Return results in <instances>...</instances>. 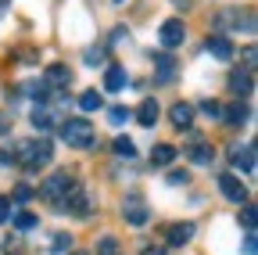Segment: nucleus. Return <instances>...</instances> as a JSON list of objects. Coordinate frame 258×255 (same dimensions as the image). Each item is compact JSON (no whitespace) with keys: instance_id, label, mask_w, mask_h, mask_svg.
I'll use <instances>...</instances> for the list:
<instances>
[{"instance_id":"nucleus-1","label":"nucleus","mask_w":258,"mask_h":255,"mask_svg":"<svg viewBox=\"0 0 258 255\" xmlns=\"http://www.w3.org/2000/svg\"><path fill=\"white\" fill-rule=\"evenodd\" d=\"M11 158H15V162H22L25 169L36 173V169H43L50 158H54V151H50V140L40 137V140H22V144H15Z\"/></svg>"},{"instance_id":"nucleus-2","label":"nucleus","mask_w":258,"mask_h":255,"mask_svg":"<svg viewBox=\"0 0 258 255\" xmlns=\"http://www.w3.org/2000/svg\"><path fill=\"white\" fill-rule=\"evenodd\" d=\"M61 140L69 147H90L93 144V126L86 119H69L61 126Z\"/></svg>"},{"instance_id":"nucleus-3","label":"nucleus","mask_w":258,"mask_h":255,"mask_svg":"<svg viewBox=\"0 0 258 255\" xmlns=\"http://www.w3.org/2000/svg\"><path fill=\"white\" fill-rule=\"evenodd\" d=\"M72 187H76V183H72V176H69V173H64V169H61V173H54V176H50V180H47V183L40 187V194H43L47 201H54V205H61V201H64V194H69V190H72Z\"/></svg>"},{"instance_id":"nucleus-4","label":"nucleus","mask_w":258,"mask_h":255,"mask_svg":"<svg viewBox=\"0 0 258 255\" xmlns=\"http://www.w3.org/2000/svg\"><path fill=\"white\" fill-rule=\"evenodd\" d=\"M147 201L140 198V194H125L122 198V219L129 223V227H144V223H147Z\"/></svg>"},{"instance_id":"nucleus-5","label":"nucleus","mask_w":258,"mask_h":255,"mask_svg":"<svg viewBox=\"0 0 258 255\" xmlns=\"http://www.w3.org/2000/svg\"><path fill=\"white\" fill-rule=\"evenodd\" d=\"M64 209H69L72 216H90V209H93V198H90V190L86 187H72L69 194H64V201H61Z\"/></svg>"},{"instance_id":"nucleus-6","label":"nucleus","mask_w":258,"mask_h":255,"mask_svg":"<svg viewBox=\"0 0 258 255\" xmlns=\"http://www.w3.org/2000/svg\"><path fill=\"white\" fill-rule=\"evenodd\" d=\"M158 40H161V47H179L183 40H186V25L179 22V18H169V22H161V29H158Z\"/></svg>"},{"instance_id":"nucleus-7","label":"nucleus","mask_w":258,"mask_h":255,"mask_svg":"<svg viewBox=\"0 0 258 255\" xmlns=\"http://www.w3.org/2000/svg\"><path fill=\"white\" fill-rule=\"evenodd\" d=\"M219 187H222V198H230V201H237V205L247 201V187H244L233 173H222V176H219Z\"/></svg>"},{"instance_id":"nucleus-8","label":"nucleus","mask_w":258,"mask_h":255,"mask_svg":"<svg viewBox=\"0 0 258 255\" xmlns=\"http://www.w3.org/2000/svg\"><path fill=\"white\" fill-rule=\"evenodd\" d=\"M190 237H194V223H172V227L165 230V241H169L172 248H183Z\"/></svg>"},{"instance_id":"nucleus-9","label":"nucleus","mask_w":258,"mask_h":255,"mask_svg":"<svg viewBox=\"0 0 258 255\" xmlns=\"http://www.w3.org/2000/svg\"><path fill=\"white\" fill-rule=\"evenodd\" d=\"M169 119H172L176 130H190V122H194V108H190L186 101H176V105H172V112H169Z\"/></svg>"},{"instance_id":"nucleus-10","label":"nucleus","mask_w":258,"mask_h":255,"mask_svg":"<svg viewBox=\"0 0 258 255\" xmlns=\"http://www.w3.org/2000/svg\"><path fill=\"white\" fill-rule=\"evenodd\" d=\"M208 54L212 58H219V61H230L233 58V47H230V40H226V36H208Z\"/></svg>"},{"instance_id":"nucleus-11","label":"nucleus","mask_w":258,"mask_h":255,"mask_svg":"<svg viewBox=\"0 0 258 255\" xmlns=\"http://www.w3.org/2000/svg\"><path fill=\"white\" fill-rule=\"evenodd\" d=\"M230 90H233L237 97L244 101L247 93H251V69H240V72H233V76H230Z\"/></svg>"},{"instance_id":"nucleus-12","label":"nucleus","mask_w":258,"mask_h":255,"mask_svg":"<svg viewBox=\"0 0 258 255\" xmlns=\"http://www.w3.org/2000/svg\"><path fill=\"white\" fill-rule=\"evenodd\" d=\"M104 86H108L111 93L125 90V69H118V65H108V72H104Z\"/></svg>"},{"instance_id":"nucleus-13","label":"nucleus","mask_w":258,"mask_h":255,"mask_svg":"<svg viewBox=\"0 0 258 255\" xmlns=\"http://www.w3.org/2000/svg\"><path fill=\"white\" fill-rule=\"evenodd\" d=\"M212 158H215L212 144H201V140H194V147H190V162H194V166H208Z\"/></svg>"},{"instance_id":"nucleus-14","label":"nucleus","mask_w":258,"mask_h":255,"mask_svg":"<svg viewBox=\"0 0 258 255\" xmlns=\"http://www.w3.org/2000/svg\"><path fill=\"white\" fill-rule=\"evenodd\" d=\"M233 166H240V169H254V144H244V147H233Z\"/></svg>"},{"instance_id":"nucleus-15","label":"nucleus","mask_w":258,"mask_h":255,"mask_svg":"<svg viewBox=\"0 0 258 255\" xmlns=\"http://www.w3.org/2000/svg\"><path fill=\"white\" fill-rule=\"evenodd\" d=\"M222 119L230 122V126H240V122H247V105H244V101H233L230 108L222 112Z\"/></svg>"},{"instance_id":"nucleus-16","label":"nucleus","mask_w":258,"mask_h":255,"mask_svg":"<svg viewBox=\"0 0 258 255\" xmlns=\"http://www.w3.org/2000/svg\"><path fill=\"white\" fill-rule=\"evenodd\" d=\"M172 158H176V147H172V144H158V147L151 151V162H154V166H172Z\"/></svg>"},{"instance_id":"nucleus-17","label":"nucleus","mask_w":258,"mask_h":255,"mask_svg":"<svg viewBox=\"0 0 258 255\" xmlns=\"http://www.w3.org/2000/svg\"><path fill=\"white\" fill-rule=\"evenodd\" d=\"M137 119H140V126H147V130H151V126L158 122V101H144L140 112H137Z\"/></svg>"},{"instance_id":"nucleus-18","label":"nucleus","mask_w":258,"mask_h":255,"mask_svg":"<svg viewBox=\"0 0 258 255\" xmlns=\"http://www.w3.org/2000/svg\"><path fill=\"white\" fill-rule=\"evenodd\" d=\"M47 86H69V69H64V65H50L47 69Z\"/></svg>"},{"instance_id":"nucleus-19","label":"nucleus","mask_w":258,"mask_h":255,"mask_svg":"<svg viewBox=\"0 0 258 255\" xmlns=\"http://www.w3.org/2000/svg\"><path fill=\"white\" fill-rule=\"evenodd\" d=\"M104 101H101V93L97 90H83V97H79V108L83 112H93V108H101Z\"/></svg>"},{"instance_id":"nucleus-20","label":"nucleus","mask_w":258,"mask_h":255,"mask_svg":"<svg viewBox=\"0 0 258 255\" xmlns=\"http://www.w3.org/2000/svg\"><path fill=\"white\" fill-rule=\"evenodd\" d=\"M32 126H36V130H40V133H47V130H50V126H54V119H50V112H47V108H36V112H32Z\"/></svg>"},{"instance_id":"nucleus-21","label":"nucleus","mask_w":258,"mask_h":255,"mask_svg":"<svg viewBox=\"0 0 258 255\" xmlns=\"http://www.w3.org/2000/svg\"><path fill=\"white\" fill-rule=\"evenodd\" d=\"M111 147H115V155H122V158H133V155H137V144L129 140V137H115Z\"/></svg>"},{"instance_id":"nucleus-22","label":"nucleus","mask_w":258,"mask_h":255,"mask_svg":"<svg viewBox=\"0 0 258 255\" xmlns=\"http://www.w3.org/2000/svg\"><path fill=\"white\" fill-rule=\"evenodd\" d=\"M97 251H101V255H118V241L115 237H101V241H97Z\"/></svg>"},{"instance_id":"nucleus-23","label":"nucleus","mask_w":258,"mask_h":255,"mask_svg":"<svg viewBox=\"0 0 258 255\" xmlns=\"http://www.w3.org/2000/svg\"><path fill=\"white\" fill-rule=\"evenodd\" d=\"M15 227L18 230H32V227H36V216H32V212H18L15 216Z\"/></svg>"},{"instance_id":"nucleus-24","label":"nucleus","mask_w":258,"mask_h":255,"mask_svg":"<svg viewBox=\"0 0 258 255\" xmlns=\"http://www.w3.org/2000/svg\"><path fill=\"white\" fill-rule=\"evenodd\" d=\"M201 112H205L208 119H222V105H219V101H201Z\"/></svg>"},{"instance_id":"nucleus-25","label":"nucleus","mask_w":258,"mask_h":255,"mask_svg":"<svg viewBox=\"0 0 258 255\" xmlns=\"http://www.w3.org/2000/svg\"><path fill=\"white\" fill-rule=\"evenodd\" d=\"M69 248H72V237H69V234H54L50 251H69Z\"/></svg>"},{"instance_id":"nucleus-26","label":"nucleus","mask_w":258,"mask_h":255,"mask_svg":"<svg viewBox=\"0 0 258 255\" xmlns=\"http://www.w3.org/2000/svg\"><path fill=\"white\" fill-rule=\"evenodd\" d=\"M169 183H172V187H186V183H190V176H186L183 169H172V173H169Z\"/></svg>"},{"instance_id":"nucleus-27","label":"nucleus","mask_w":258,"mask_h":255,"mask_svg":"<svg viewBox=\"0 0 258 255\" xmlns=\"http://www.w3.org/2000/svg\"><path fill=\"white\" fill-rule=\"evenodd\" d=\"M108 119H111L115 126H122V122H129V112H125V108H111V112H108Z\"/></svg>"},{"instance_id":"nucleus-28","label":"nucleus","mask_w":258,"mask_h":255,"mask_svg":"<svg viewBox=\"0 0 258 255\" xmlns=\"http://www.w3.org/2000/svg\"><path fill=\"white\" fill-rule=\"evenodd\" d=\"M83 58L90 61V65H97V61H104V47H90V50H86Z\"/></svg>"},{"instance_id":"nucleus-29","label":"nucleus","mask_w":258,"mask_h":255,"mask_svg":"<svg viewBox=\"0 0 258 255\" xmlns=\"http://www.w3.org/2000/svg\"><path fill=\"white\" fill-rule=\"evenodd\" d=\"M254 216H258V212H254V209L247 205V209H244V216H240V223H244L247 230H254Z\"/></svg>"},{"instance_id":"nucleus-30","label":"nucleus","mask_w":258,"mask_h":255,"mask_svg":"<svg viewBox=\"0 0 258 255\" xmlns=\"http://www.w3.org/2000/svg\"><path fill=\"white\" fill-rule=\"evenodd\" d=\"M11 219V198H0V223Z\"/></svg>"},{"instance_id":"nucleus-31","label":"nucleus","mask_w":258,"mask_h":255,"mask_svg":"<svg viewBox=\"0 0 258 255\" xmlns=\"http://www.w3.org/2000/svg\"><path fill=\"white\" fill-rule=\"evenodd\" d=\"M29 198H32V190H29L25 183H22V187H15V201H29Z\"/></svg>"},{"instance_id":"nucleus-32","label":"nucleus","mask_w":258,"mask_h":255,"mask_svg":"<svg viewBox=\"0 0 258 255\" xmlns=\"http://www.w3.org/2000/svg\"><path fill=\"white\" fill-rule=\"evenodd\" d=\"M244 255H254V230H247L244 237Z\"/></svg>"},{"instance_id":"nucleus-33","label":"nucleus","mask_w":258,"mask_h":255,"mask_svg":"<svg viewBox=\"0 0 258 255\" xmlns=\"http://www.w3.org/2000/svg\"><path fill=\"white\" fill-rule=\"evenodd\" d=\"M11 130V119H8V112H0V137H4Z\"/></svg>"},{"instance_id":"nucleus-34","label":"nucleus","mask_w":258,"mask_h":255,"mask_svg":"<svg viewBox=\"0 0 258 255\" xmlns=\"http://www.w3.org/2000/svg\"><path fill=\"white\" fill-rule=\"evenodd\" d=\"M140 255H165V248H144Z\"/></svg>"},{"instance_id":"nucleus-35","label":"nucleus","mask_w":258,"mask_h":255,"mask_svg":"<svg viewBox=\"0 0 258 255\" xmlns=\"http://www.w3.org/2000/svg\"><path fill=\"white\" fill-rule=\"evenodd\" d=\"M72 255H83V251H72Z\"/></svg>"}]
</instances>
